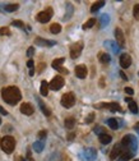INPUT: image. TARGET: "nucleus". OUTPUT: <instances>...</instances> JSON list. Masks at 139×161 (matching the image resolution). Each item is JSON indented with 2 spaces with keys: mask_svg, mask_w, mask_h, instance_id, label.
Listing matches in <instances>:
<instances>
[{
  "mask_svg": "<svg viewBox=\"0 0 139 161\" xmlns=\"http://www.w3.org/2000/svg\"><path fill=\"white\" fill-rule=\"evenodd\" d=\"M51 17H52V8L49 7V8H46L45 10H42V12L38 13L37 17H36V19L40 23H47L51 19Z\"/></svg>",
  "mask_w": 139,
  "mask_h": 161,
  "instance_id": "obj_4",
  "label": "nucleus"
},
{
  "mask_svg": "<svg viewBox=\"0 0 139 161\" xmlns=\"http://www.w3.org/2000/svg\"><path fill=\"white\" fill-rule=\"evenodd\" d=\"M98 137H100V142H101L102 145H109L110 142H111V139H112V137L110 136V134H107V133L101 134V136H98Z\"/></svg>",
  "mask_w": 139,
  "mask_h": 161,
  "instance_id": "obj_18",
  "label": "nucleus"
},
{
  "mask_svg": "<svg viewBox=\"0 0 139 161\" xmlns=\"http://www.w3.org/2000/svg\"><path fill=\"white\" fill-rule=\"evenodd\" d=\"M120 65H121V68H124V69H126V68L130 67V65H132L130 55H129V54H121V56H120Z\"/></svg>",
  "mask_w": 139,
  "mask_h": 161,
  "instance_id": "obj_11",
  "label": "nucleus"
},
{
  "mask_svg": "<svg viewBox=\"0 0 139 161\" xmlns=\"http://www.w3.org/2000/svg\"><path fill=\"white\" fill-rule=\"evenodd\" d=\"M27 160H28V161H33L32 156H31V151H30V150L27 151Z\"/></svg>",
  "mask_w": 139,
  "mask_h": 161,
  "instance_id": "obj_44",
  "label": "nucleus"
},
{
  "mask_svg": "<svg viewBox=\"0 0 139 161\" xmlns=\"http://www.w3.org/2000/svg\"><path fill=\"white\" fill-rule=\"evenodd\" d=\"M135 161H139V160H135Z\"/></svg>",
  "mask_w": 139,
  "mask_h": 161,
  "instance_id": "obj_51",
  "label": "nucleus"
},
{
  "mask_svg": "<svg viewBox=\"0 0 139 161\" xmlns=\"http://www.w3.org/2000/svg\"><path fill=\"white\" fill-rule=\"evenodd\" d=\"M37 98V102H38V105H40V107H41V111L44 113V114L46 115V116H50L51 115V111H50V109L47 107L45 104H44V101L41 100V98H38V97H36Z\"/></svg>",
  "mask_w": 139,
  "mask_h": 161,
  "instance_id": "obj_17",
  "label": "nucleus"
},
{
  "mask_svg": "<svg viewBox=\"0 0 139 161\" xmlns=\"http://www.w3.org/2000/svg\"><path fill=\"white\" fill-rule=\"evenodd\" d=\"M96 107H103V109H109V110L111 111H121V107L119 105L117 102H102V104H98V105H96Z\"/></svg>",
  "mask_w": 139,
  "mask_h": 161,
  "instance_id": "obj_8",
  "label": "nucleus"
},
{
  "mask_svg": "<svg viewBox=\"0 0 139 161\" xmlns=\"http://www.w3.org/2000/svg\"><path fill=\"white\" fill-rule=\"evenodd\" d=\"M93 130H94V133H96V134H98V136H101V134H105V133H106L102 127H96Z\"/></svg>",
  "mask_w": 139,
  "mask_h": 161,
  "instance_id": "obj_36",
  "label": "nucleus"
},
{
  "mask_svg": "<svg viewBox=\"0 0 139 161\" xmlns=\"http://www.w3.org/2000/svg\"><path fill=\"white\" fill-rule=\"evenodd\" d=\"M46 130H41L40 133H38V138H40V141H44L46 138Z\"/></svg>",
  "mask_w": 139,
  "mask_h": 161,
  "instance_id": "obj_39",
  "label": "nucleus"
},
{
  "mask_svg": "<svg viewBox=\"0 0 139 161\" xmlns=\"http://www.w3.org/2000/svg\"><path fill=\"white\" fill-rule=\"evenodd\" d=\"M134 155L135 154H133L132 151H128V150H124L121 155H120V161H129L130 159L134 157Z\"/></svg>",
  "mask_w": 139,
  "mask_h": 161,
  "instance_id": "obj_16",
  "label": "nucleus"
},
{
  "mask_svg": "<svg viewBox=\"0 0 139 161\" xmlns=\"http://www.w3.org/2000/svg\"><path fill=\"white\" fill-rule=\"evenodd\" d=\"M109 22H110V17L107 16V14H103V16H101V25L102 26H106Z\"/></svg>",
  "mask_w": 139,
  "mask_h": 161,
  "instance_id": "obj_35",
  "label": "nucleus"
},
{
  "mask_svg": "<svg viewBox=\"0 0 139 161\" xmlns=\"http://www.w3.org/2000/svg\"><path fill=\"white\" fill-rule=\"evenodd\" d=\"M105 46H110V49H111L115 54H117V51L120 50V47L117 46V44H115V42H112V41H106L105 42Z\"/></svg>",
  "mask_w": 139,
  "mask_h": 161,
  "instance_id": "obj_22",
  "label": "nucleus"
},
{
  "mask_svg": "<svg viewBox=\"0 0 139 161\" xmlns=\"http://www.w3.org/2000/svg\"><path fill=\"white\" fill-rule=\"evenodd\" d=\"M68 138H69V141H71V139L74 138V134H69V136H68Z\"/></svg>",
  "mask_w": 139,
  "mask_h": 161,
  "instance_id": "obj_47",
  "label": "nucleus"
},
{
  "mask_svg": "<svg viewBox=\"0 0 139 161\" xmlns=\"http://www.w3.org/2000/svg\"><path fill=\"white\" fill-rule=\"evenodd\" d=\"M0 114H1V115H8V111L3 106H0Z\"/></svg>",
  "mask_w": 139,
  "mask_h": 161,
  "instance_id": "obj_43",
  "label": "nucleus"
},
{
  "mask_svg": "<svg viewBox=\"0 0 139 161\" xmlns=\"http://www.w3.org/2000/svg\"><path fill=\"white\" fill-rule=\"evenodd\" d=\"M12 25L16 26V27H19V28H25V23H23L22 21H13Z\"/></svg>",
  "mask_w": 139,
  "mask_h": 161,
  "instance_id": "obj_37",
  "label": "nucleus"
},
{
  "mask_svg": "<svg viewBox=\"0 0 139 161\" xmlns=\"http://www.w3.org/2000/svg\"><path fill=\"white\" fill-rule=\"evenodd\" d=\"M125 92H126L128 95H130V96H132V95L134 93V89H133V88H130V87H125Z\"/></svg>",
  "mask_w": 139,
  "mask_h": 161,
  "instance_id": "obj_42",
  "label": "nucleus"
},
{
  "mask_svg": "<svg viewBox=\"0 0 139 161\" xmlns=\"http://www.w3.org/2000/svg\"><path fill=\"white\" fill-rule=\"evenodd\" d=\"M87 73H88V70H87V67H85V65L79 64V65L75 67V75L78 78L84 79L85 77H87Z\"/></svg>",
  "mask_w": 139,
  "mask_h": 161,
  "instance_id": "obj_10",
  "label": "nucleus"
},
{
  "mask_svg": "<svg viewBox=\"0 0 139 161\" xmlns=\"http://www.w3.org/2000/svg\"><path fill=\"white\" fill-rule=\"evenodd\" d=\"M1 96H3V100L5 101L9 105H16L21 101L22 98V93L19 91V88L16 86H9L3 88L1 91Z\"/></svg>",
  "mask_w": 139,
  "mask_h": 161,
  "instance_id": "obj_1",
  "label": "nucleus"
},
{
  "mask_svg": "<svg viewBox=\"0 0 139 161\" xmlns=\"http://www.w3.org/2000/svg\"><path fill=\"white\" fill-rule=\"evenodd\" d=\"M40 92H41L42 96H47V93H49V84H47L46 80H42V82H41Z\"/></svg>",
  "mask_w": 139,
  "mask_h": 161,
  "instance_id": "obj_20",
  "label": "nucleus"
},
{
  "mask_svg": "<svg viewBox=\"0 0 139 161\" xmlns=\"http://www.w3.org/2000/svg\"><path fill=\"white\" fill-rule=\"evenodd\" d=\"M74 125H75V119H74V118H71V116L66 118V119H65V127H66V129H73Z\"/></svg>",
  "mask_w": 139,
  "mask_h": 161,
  "instance_id": "obj_21",
  "label": "nucleus"
},
{
  "mask_svg": "<svg viewBox=\"0 0 139 161\" xmlns=\"http://www.w3.org/2000/svg\"><path fill=\"white\" fill-rule=\"evenodd\" d=\"M123 152V147H121V145L120 143H117V145H115L114 146V148L111 150V154H110V159L111 160H116L117 159V156H120Z\"/></svg>",
  "mask_w": 139,
  "mask_h": 161,
  "instance_id": "obj_13",
  "label": "nucleus"
},
{
  "mask_svg": "<svg viewBox=\"0 0 139 161\" xmlns=\"http://www.w3.org/2000/svg\"><path fill=\"white\" fill-rule=\"evenodd\" d=\"M115 37H116V44L120 49L125 46V37H124V34L120 28H116V30H115Z\"/></svg>",
  "mask_w": 139,
  "mask_h": 161,
  "instance_id": "obj_9",
  "label": "nucleus"
},
{
  "mask_svg": "<svg viewBox=\"0 0 139 161\" xmlns=\"http://www.w3.org/2000/svg\"><path fill=\"white\" fill-rule=\"evenodd\" d=\"M35 54V49H33V47H30V49H28V51H27V55H28V58H31V56Z\"/></svg>",
  "mask_w": 139,
  "mask_h": 161,
  "instance_id": "obj_41",
  "label": "nucleus"
},
{
  "mask_svg": "<svg viewBox=\"0 0 139 161\" xmlns=\"http://www.w3.org/2000/svg\"><path fill=\"white\" fill-rule=\"evenodd\" d=\"M64 61H65V58H59V59H55L54 61H52V68H54V69L60 68L61 65H63Z\"/></svg>",
  "mask_w": 139,
  "mask_h": 161,
  "instance_id": "obj_25",
  "label": "nucleus"
},
{
  "mask_svg": "<svg viewBox=\"0 0 139 161\" xmlns=\"http://www.w3.org/2000/svg\"><path fill=\"white\" fill-rule=\"evenodd\" d=\"M120 145L123 147V151L128 150V151H132L133 154H135L137 150H138V139H137V137L133 136V134L124 136V138H123Z\"/></svg>",
  "mask_w": 139,
  "mask_h": 161,
  "instance_id": "obj_2",
  "label": "nucleus"
},
{
  "mask_svg": "<svg viewBox=\"0 0 139 161\" xmlns=\"http://www.w3.org/2000/svg\"><path fill=\"white\" fill-rule=\"evenodd\" d=\"M60 102H61V105H63L64 107H66V109L74 106V104H75V96H74V93L73 92H68V93L63 95V97H61V101Z\"/></svg>",
  "mask_w": 139,
  "mask_h": 161,
  "instance_id": "obj_5",
  "label": "nucleus"
},
{
  "mask_svg": "<svg viewBox=\"0 0 139 161\" xmlns=\"http://www.w3.org/2000/svg\"><path fill=\"white\" fill-rule=\"evenodd\" d=\"M82 50H83V42L82 41L73 44V45L70 46V58L71 59L79 58V55L82 54Z\"/></svg>",
  "mask_w": 139,
  "mask_h": 161,
  "instance_id": "obj_6",
  "label": "nucleus"
},
{
  "mask_svg": "<svg viewBox=\"0 0 139 161\" xmlns=\"http://www.w3.org/2000/svg\"><path fill=\"white\" fill-rule=\"evenodd\" d=\"M27 67L30 68V75L32 77V75L35 74V69H33V68H35V64H33V60L32 59H30V60L27 61Z\"/></svg>",
  "mask_w": 139,
  "mask_h": 161,
  "instance_id": "obj_32",
  "label": "nucleus"
},
{
  "mask_svg": "<svg viewBox=\"0 0 139 161\" xmlns=\"http://www.w3.org/2000/svg\"><path fill=\"white\" fill-rule=\"evenodd\" d=\"M0 146L5 154H12L16 148V139L12 136H5L4 138L0 139Z\"/></svg>",
  "mask_w": 139,
  "mask_h": 161,
  "instance_id": "obj_3",
  "label": "nucleus"
},
{
  "mask_svg": "<svg viewBox=\"0 0 139 161\" xmlns=\"http://www.w3.org/2000/svg\"><path fill=\"white\" fill-rule=\"evenodd\" d=\"M107 125L111 128V129L114 130H116L117 128H119V123H117V119H115V118H111V119H109L107 120Z\"/></svg>",
  "mask_w": 139,
  "mask_h": 161,
  "instance_id": "obj_23",
  "label": "nucleus"
},
{
  "mask_svg": "<svg viewBox=\"0 0 139 161\" xmlns=\"http://www.w3.org/2000/svg\"><path fill=\"white\" fill-rule=\"evenodd\" d=\"M18 8H19L18 4H8V5L4 7V10L5 12H16Z\"/></svg>",
  "mask_w": 139,
  "mask_h": 161,
  "instance_id": "obj_30",
  "label": "nucleus"
},
{
  "mask_svg": "<svg viewBox=\"0 0 139 161\" xmlns=\"http://www.w3.org/2000/svg\"><path fill=\"white\" fill-rule=\"evenodd\" d=\"M60 31H61V26L59 25V23H54V25H51V27H50V32H51V34L56 35V34H59Z\"/></svg>",
  "mask_w": 139,
  "mask_h": 161,
  "instance_id": "obj_26",
  "label": "nucleus"
},
{
  "mask_svg": "<svg viewBox=\"0 0 139 161\" xmlns=\"http://www.w3.org/2000/svg\"><path fill=\"white\" fill-rule=\"evenodd\" d=\"M129 110H130L132 113H133V114H138V105H137V102L135 101H130V102H129Z\"/></svg>",
  "mask_w": 139,
  "mask_h": 161,
  "instance_id": "obj_28",
  "label": "nucleus"
},
{
  "mask_svg": "<svg viewBox=\"0 0 139 161\" xmlns=\"http://www.w3.org/2000/svg\"><path fill=\"white\" fill-rule=\"evenodd\" d=\"M120 75H121V78H123L124 80H126V79H128V77H126L125 74H124V72H120Z\"/></svg>",
  "mask_w": 139,
  "mask_h": 161,
  "instance_id": "obj_45",
  "label": "nucleus"
},
{
  "mask_svg": "<svg viewBox=\"0 0 139 161\" xmlns=\"http://www.w3.org/2000/svg\"><path fill=\"white\" fill-rule=\"evenodd\" d=\"M125 101H126V102H130V101H132V98H130V97H126V98H125Z\"/></svg>",
  "mask_w": 139,
  "mask_h": 161,
  "instance_id": "obj_48",
  "label": "nucleus"
},
{
  "mask_svg": "<svg viewBox=\"0 0 139 161\" xmlns=\"http://www.w3.org/2000/svg\"><path fill=\"white\" fill-rule=\"evenodd\" d=\"M35 44L38 45V46H54L56 42L55 41H50V40H44L41 37H37L35 40Z\"/></svg>",
  "mask_w": 139,
  "mask_h": 161,
  "instance_id": "obj_15",
  "label": "nucleus"
},
{
  "mask_svg": "<svg viewBox=\"0 0 139 161\" xmlns=\"http://www.w3.org/2000/svg\"><path fill=\"white\" fill-rule=\"evenodd\" d=\"M94 25H96V19H94V18H91V19H88V21L83 25V28H84V30H88V28L93 27Z\"/></svg>",
  "mask_w": 139,
  "mask_h": 161,
  "instance_id": "obj_31",
  "label": "nucleus"
},
{
  "mask_svg": "<svg viewBox=\"0 0 139 161\" xmlns=\"http://www.w3.org/2000/svg\"><path fill=\"white\" fill-rule=\"evenodd\" d=\"M33 111H35V109H33V106L31 105L30 102H23L21 105V113L25 115H32Z\"/></svg>",
  "mask_w": 139,
  "mask_h": 161,
  "instance_id": "obj_12",
  "label": "nucleus"
},
{
  "mask_svg": "<svg viewBox=\"0 0 139 161\" xmlns=\"http://www.w3.org/2000/svg\"><path fill=\"white\" fill-rule=\"evenodd\" d=\"M64 83H65L64 78L61 77V75H56V77L52 78V80H51L50 84H49V87L51 89H54V91H59L60 88H63Z\"/></svg>",
  "mask_w": 139,
  "mask_h": 161,
  "instance_id": "obj_7",
  "label": "nucleus"
},
{
  "mask_svg": "<svg viewBox=\"0 0 139 161\" xmlns=\"http://www.w3.org/2000/svg\"><path fill=\"white\" fill-rule=\"evenodd\" d=\"M103 5H105V1H97V3H94L93 5H92V8H91V12H92V13L97 12L98 9H101Z\"/></svg>",
  "mask_w": 139,
  "mask_h": 161,
  "instance_id": "obj_29",
  "label": "nucleus"
},
{
  "mask_svg": "<svg viewBox=\"0 0 139 161\" xmlns=\"http://www.w3.org/2000/svg\"><path fill=\"white\" fill-rule=\"evenodd\" d=\"M133 14H134V18L139 21V4H135L133 9Z\"/></svg>",
  "mask_w": 139,
  "mask_h": 161,
  "instance_id": "obj_34",
  "label": "nucleus"
},
{
  "mask_svg": "<svg viewBox=\"0 0 139 161\" xmlns=\"http://www.w3.org/2000/svg\"><path fill=\"white\" fill-rule=\"evenodd\" d=\"M45 147V142L44 141H36L35 143H33V150L36 151V152H41L42 150Z\"/></svg>",
  "mask_w": 139,
  "mask_h": 161,
  "instance_id": "obj_19",
  "label": "nucleus"
},
{
  "mask_svg": "<svg viewBox=\"0 0 139 161\" xmlns=\"http://www.w3.org/2000/svg\"><path fill=\"white\" fill-rule=\"evenodd\" d=\"M10 35V30L8 27H1L0 28V36H9Z\"/></svg>",
  "mask_w": 139,
  "mask_h": 161,
  "instance_id": "obj_33",
  "label": "nucleus"
},
{
  "mask_svg": "<svg viewBox=\"0 0 139 161\" xmlns=\"http://www.w3.org/2000/svg\"><path fill=\"white\" fill-rule=\"evenodd\" d=\"M134 129H135V130H139V123H137V124L134 125Z\"/></svg>",
  "mask_w": 139,
  "mask_h": 161,
  "instance_id": "obj_46",
  "label": "nucleus"
},
{
  "mask_svg": "<svg viewBox=\"0 0 139 161\" xmlns=\"http://www.w3.org/2000/svg\"><path fill=\"white\" fill-rule=\"evenodd\" d=\"M71 14H73V7H71V4H66V14H65V17H64V19L65 21H68L69 18L71 17Z\"/></svg>",
  "mask_w": 139,
  "mask_h": 161,
  "instance_id": "obj_27",
  "label": "nucleus"
},
{
  "mask_svg": "<svg viewBox=\"0 0 139 161\" xmlns=\"http://www.w3.org/2000/svg\"><path fill=\"white\" fill-rule=\"evenodd\" d=\"M0 124H1V119H0Z\"/></svg>",
  "mask_w": 139,
  "mask_h": 161,
  "instance_id": "obj_49",
  "label": "nucleus"
},
{
  "mask_svg": "<svg viewBox=\"0 0 139 161\" xmlns=\"http://www.w3.org/2000/svg\"><path fill=\"white\" fill-rule=\"evenodd\" d=\"M137 132H138V136H139V130H137Z\"/></svg>",
  "mask_w": 139,
  "mask_h": 161,
  "instance_id": "obj_50",
  "label": "nucleus"
},
{
  "mask_svg": "<svg viewBox=\"0 0 139 161\" xmlns=\"http://www.w3.org/2000/svg\"><path fill=\"white\" fill-rule=\"evenodd\" d=\"M45 67H46V64H45V63H40V64H38V69H37V72H38V73H41L42 70L45 69Z\"/></svg>",
  "mask_w": 139,
  "mask_h": 161,
  "instance_id": "obj_40",
  "label": "nucleus"
},
{
  "mask_svg": "<svg viewBox=\"0 0 139 161\" xmlns=\"http://www.w3.org/2000/svg\"><path fill=\"white\" fill-rule=\"evenodd\" d=\"M84 157L87 159V161H93L97 157V151L94 148H85L84 150Z\"/></svg>",
  "mask_w": 139,
  "mask_h": 161,
  "instance_id": "obj_14",
  "label": "nucleus"
},
{
  "mask_svg": "<svg viewBox=\"0 0 139 161\" xmlns=\"http://www.w3.org/2000/svg\"><path fill=\"white\" fill-rule=\"evenodd\" d=\"M110 60H111V58H110V55L107 53H101L100 54V61H101L102 64L110 63Z\"/></svg>",
  "mask_w": 139,
  "mask_h": 161,
  "instance_id": "obj_24",
  "label": "nucleus"
},
{
  "mask_svg": "<svg viewBox=\"0 0 139 161\" xmlns=\"http://www.w3.org/2000/svg\"><path fill=\"white\" fill-rule=\"evenodd\" d=\"M93 119H94V114H93V113H91V114L85 118V123H88V124H89V123L93 121Z\"/></svg>",
  "mask_w": 139,
  "mask_h": 161,
  "instance_id": "obj_38",
  "label": "nucleus"
}]
</instances>
